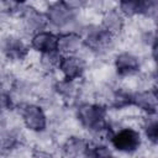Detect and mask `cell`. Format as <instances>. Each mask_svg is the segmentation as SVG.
Returning a JSON list of instances; mask_svg holds the SVG:
<instances>
[{"instance_id": "cell-21", "label": "cell", "mask_w": 158, "mask_h": 158, "mask_svg": "<svg viewBox=\"0 0 158 158\" xmlns=\"http://www.w3.org/2000/svg\"><path fill=\"white\" fill-rule=\"evenodd\" d=\"M10 107H11V98L5 93H0V114L7 111Z\"/></svg>"}, {"instance_id": "cell-12", "label": "cell", "mask_w": 158, "mask_h": 158, "mask_svg": "<svg viewBox=\"0 0 158 158\" xmlns=\"http://www.w3.org/2000/svg\"><path fill=\"white\" fill-rule=\"evenodd\" d=\"M80 44H81V37L77 33L72 32L58 37V52L65 53L68 56L77 52Z\"/></svg>"}, {"instance_id": "cell-3", "label": "cell", "mask_w": 158, "mask_h": 158, "mask_svg": "<svg viewBox=\"0 0 158 158\" xmlns=\"http://www.w3.org/2000/svg\"><path fill=\"white\" fill-rule=\"evenodd\" d=\"M22 118L27 128L35 132L43 131L47 125V118L43 110L37 105H26L22 110Z\"/></svg>"}, {"instance_id": "cell-1", "label": "cell", "mask_w": 158, "mask_h": 158, "mask_svg": "<svg viewBox=\"0 0 158 158\" xmlns=\"http://www.w3.org/2000/svg\"><path fill=\"white\" fill-rule=\"evenodd\" d=\"M105 116L106 110L99 105L84 104L78 109V118L81 125L88 130H93L95 132L106 128Z\"/></svg>"}, {"instance_id": "cell-16", "label": "cell", "mask_w": 158, "mask_h": 158, "mask_svg": "<svg viewBox=\"0 0 158 158\" xmlns=\"http://www.w3.org/2000/svg\"><path fill=\"white\" fill-rule=\"evenodd\" d=\"M132 104V95L126 91H117L112 99V105L115 107H125Z\"/></svg>"}, {"instance_id": "cell-6", "label": "cell", "mask_w": 158, "mask_h": 158, "mask_svg": "<svg viewBox=\"0 0 158 158\" xmlns=\"http://www.w3.org/2000/svg\"><path fill=\"white\" fill-rule=\"evenodd\" d=\"M31 44L36 51L41 52L42 54L56 52L58 51V37L51 32L38 31L32 37Z\"/></svg>"}, {"instance_id": "cell-15", "label": "cell", "mask_w": 158, "mask_h": 158, "mask_svg": "<svg viewBox=\"0 0 158 158\" xmlns=\"http://www.w3.org/2000/svg\"><path fill=\"white\" fill-rule=\"evenodd\" d=\"M144 0H120V12L126 16H135L143 12Z\"/></svg>"}, {"instance_id": "cell-22", "label": "cell", "mask_w": 158, "mask_h": 158, "mask_svg": "<svg viewBox=\"0 0 158 158\" xmlns=\"http://www.w3.org/2000/svg\"><path fill=\"white\" fill-rule=\"evenodd\" d=\"M84 1H85V0H62V2H63L65 6H68L69 9H72V10L81 7L83 4H84Z\"/></svg>"}, {"instance_id": "cell-10", "label": "cell", "mask_w": 158, "mask_h": 158, "mask_svg": "<svg viewBox=\"0 0 158 158\" xmlns=\"http://www.w3.org/2000/svg\"><path fill=\"white\" fill-rule=\"evenodd\" d=\"M4 52H5L7 58L14 59V60H19V59H22L26 57L27 47L25 46V43L20 38L9 37L4 42Z\"/></svg>"}, {"instance_id": "cell-13", "label": "cell", "mask_w": 158, "mask_h": 158, "mask_svg": "<svg viewBox=\"0 0 158 158\" xmlns=\"http://www.w3.org/2000/svg\"><path fill=\"white\" fill-rule=\"evenodd\" d=\"M123 27V17L122 14L118 11H109L105 14L102 19V28L109 31L110 33L115 35L120 32Z\"/></svg>"}, {"instance_id": "cell-8", "label": "cell", "mask_w": 158, "mask_h": 158, "mask_svg": "<svg viewBox=\"0 0 158 158\" xmlns=\"http://www.w3.org/2000/svg\"><path fill=\"white\" fill-rule=\"evenodd\" d=\"M112 37H114V35L110 33L109 31H106L104 28H99V30H94V31L89 32L85 42L93 49L100 51V49L107 48L111 44Z\"/></svg>"}, {"instance_id": "cell-19", "label": "cell", "mask_w": 158, "mask_h": 158, "mask_svg": "<svg viewBox=\"0 0 158 158\" xmlns=\"http://www.w3.org/2000/svg\"><path fill=\"white\" fill-rule=\"evenodd\" d=\"M111 152L109 151V148H106L105 146L101 144H95V146H88V151H86V156H93V157H107L110 156Z\"/></svg>"}, {"instance_id": "cell-18", "label": "cell", "mask_w": 158, "mask_h": 158, "mask_svg": "<svg viewBox=\"0 0 158 158\" xmlns=\"http://www.w3.org/2000/svg\"><path fill=\"white\" fill-rule=\"evenodd\" d=\"M144 132H146V136L148 137V139L153 143L157 142L158 139V123H157V120H151L146 126H144Z\"/></svg>"}, {"instance_id": "cell-7", "label": "cell", "mask_w": 158, "mask_h": 158, "mask_svg": "<svg viewBox=\"0 0 158 158\" xmlns=\"http://www.w3.org/2000/svg\"><path fill=\"white\" fill-rule=\"evenodd\" d=\"M116 70L120 75H131L139 69V60L136 56L128 52H123L117 56L115 60Z\"/></svg>"}, {"instance_id": "cell-5", "label": "cell", "mask_w": 158, "mask_h": 158, "mask_svg": "<svg viewBox=\"0 0 158 158\" xmlns=\"http://www.w3.org/2000/svg\"><path fill=\"white\" fill-rule=\"evenodd\" d=\"M58 68L60 69V72L63 73L67 80H74L81 77L85 65L80 58L69 54L67 57H62Z\"/></svg>"}, {"instance_id": "cell-17", "label": "cell", "mask_w": 158, "mask_h": 158, "mask_svg": "<svg viewBox=\"0 0 158 158\" xmlns=\"http://www.w3.org/2000/svg\"><path fill=\"white\" fill-rule=\"evenodd\" d=\"M16 143V137L12 133L5 132L0 133V152H5L11 149Z\"/></svg>"}, {"instance_id": "cell-20", "label": "cell", "mask_w": 158, "mask_h": 158, "mask_svg": "<svg viewBox=\"0 0 158 158\" xmlns=\"http://www.w3.org/2000/svg\"><path fill=\"white\" fill-rule=\"evenodd\" d=\"M57 91L65 96V98H70L73 94H74V85L72 84V80H64V81H60L57 84Z\"/></svg>"}, {"instance_id": "cell-2", "label": "cell", "mask_w": 158, "mask_h": 158, "mask_svg": "<svg viewBox=\"0 0 158 158\" xmlns=\"http://www.w3.org/2000/svg\"><path fill=\"white\" fill-rule=\"evenodd\" d=\"M112 146L121 152H133L141 143L139 133L132 128H122L111 137Z\"/></svg>"}, {"instance_id": "cell-4", "label": "cell", "mask_w": 158, "mask_h": 158, "mask_svg": "<svg viewBox=\"0 0 158 158\" xmlns=\"http://www.w3.org/2000/svg\"><path fill=\"white\" fill-rule=\"evenodd\" d=\"M73 17H74L73 10L65 6L62 1H58L51 5L47 12V20L57 27L67 26L68 23L72 22Z\"/></svg>"}, {"instance_id": "cell-23", "label": "cell", "mask_w": 158, "mask_h": 158, "mask_svg": "<svg viewBox=\"0 0 158 158\" xmlns=\"http://www.w3.org/2000/svg\"><path fill=\"white\" fill-rule=\"evenodd\" d=\"M14 1H16V2H25L26 0H14Z\"/></svg>"}, {"instance_id": "cell-14", "label": "cell", "mask_w": 158, "mask_h": 158, "mask_svg": "<svg viewBox=\"0 0 158 158\" xmlns=\"http://www.w3.org/2000/svg\"><path fill=\"white\" fill-rule=\"evenodd\" d=\"M25 22L33 31H40L46 26L47 17L35 9H27L25 12Z\"/></svg>"}, {"instance_id": "cell-9", "label": "cell", "mask_w": 158, "mask_h": 158, "mask_svg": "<svg viewBox=\"0 0 158 158\" xmlns=\"http://www.w3.org/2000/svg\"><path fill=\"white\" fill-rule=\"evenodd\" d=\"M132 104L148 112L149 115L157 111V95L154 91H141L132 95Z\"/></svg>"}, {"instance_id": "cell-11", "label": "cell", "mask_w": 158, "mask_h": 158, "mask_svg": "<svg viewBox=\"0 0 158 158\" xmlns=\"http://www.w3.org/2000/svg\"><path fill=\"white\" fill-rule=\"evenodd\" d=\"M89 143L79 137H70L65 141L63 146V153L68 157H80L86 156Z\"/></svg>"}]
</instances>
